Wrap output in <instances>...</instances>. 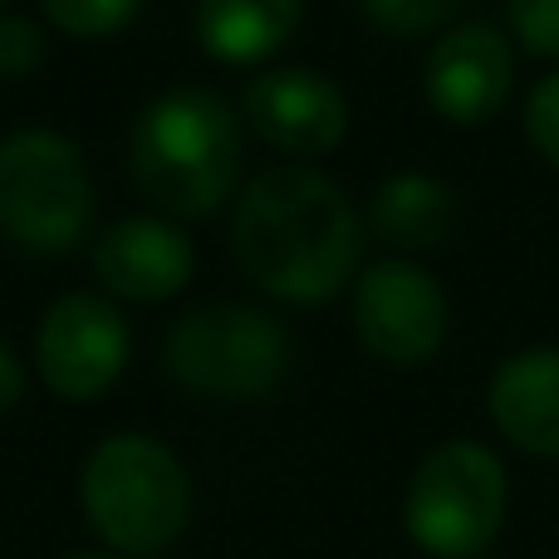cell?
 <instances>
[{"mask_svg":"<svg viewBox=\"0 0 559 559\" xmlns=\"http://www.w3.org/2000/svg\"><path fill=\"white\" fill-rule=\"evenodd\" d=\"M39 5H45V15L59 29L84 35V39L114 35V29H123L138 15V0H39Z\"/></svg>","mask_w":559,"mask_h":559,"instance_id":"9a60e30c","label":"cell"},{"mask_svg":"<svg viewBox=\"0 0 559 559\" xmlns=\"http://www.w3.org/2000/svg\"><path fill=\"white\" fill-rule=\"evenodd\" d=\"M20 397H25V368H20L15 348L0 338V413H10Z\"/></svg>","mask_w":559,"mask_h":559,"instance_id":"ffe728a7","label":"cell"},{"mask_svg":"<svg viewBox=\"0 0 559 559\" xmlns=\"http://www.w3.org/2000/svg\"><path fill=\"white\" fill-rule=\"evenodd\" d=\"M94 187L64 133L25 128L0 143V231L35 255H59L84 236Z\"/></svg>","mask_w":559,"mask_h":559,"instance_id":"5b68a950","label":"cell"},{"mask_svg":"<svg viewBox=\"0 0 559 559\" xmlns=\"http://www.w3.org/2000/svg\"><path fill=\"white\" fill-rule=\"evenodd\" d=\"M305 0H197V39L226 64H261L299 29Z\"/></svg>","mask_w":559,"mask_h":559,"instance_id":"4fadbf2b","label":"cell"},{"mask_svg":"<svg viewBox=\"0 0 559 559\" xmlns=\"http://www.w3.org/2000/svg\"><path fill=\"white\" fill-rule=\"evenodd\" d=\"M289 334L246 305L182 314L167 334V373L202 397H261L285 378Z\"/></svg>","mask_w":559,"mask_h":559,"instance_id":"8992f818","label":"cell"},{"mask_svg":"<svg viewBox=\"0 0 559 559\" xmlns=\"http://www.w3.org/2000/svg\"><path fill=\"white\" fill-rule=\"evenodd\" d=\"M133 182L173 216H206L241 173V123L212 88H167L138 114L128 143Z\"/></svg>","mask_w":559,"mask_h":559,"instance_id":"7a4b0ae2","label":"cell"},{"mask_svg":"<svg viewBox=\"0 0 559 559\" xmlns=\"http://www.w3.org/2000/svg\"><path fill=\"white\" fill-rule=\"evenodd\" d=\"M515 88V49L496 25H456L432 45L423 69V94L452 123H486L501 114Z\"/></svg>","mask_w":559,"mask_h":559,"instance_id":"9c48e42d","label":"cell"},{"mask_svg":"<svg viewBox=\"0 0 559 559\" xmlns=\"http://www.w3.org/2000/svg\"><path fill=\"white\" fill-rule=\"evenodd\" d=\"M456 192L432 173H393L373 197V231L407 251L442 246L456 231Z\"/></svg>","mask_w":559,"mask_h":559,"instance_id":"5bb4252c","label":"cell"},{"mask_svg":"<svg viewBox=\"0 0 559 559\" xmlns=\"http://www.w3.org/2000/svg\"><path fill=\"white\" fill-rule=\"evenodd\" d=\"M506 521L501 456L481 442H442L417 462L407 481L403 525L432 559H476L491 550Z\"/></svg>","mask_w":559,"mask_h":559,"instance_id":"277c9868","label":"cell"},{"mask_svg":"<svg viewBox=\"0 0 559 559\" xmlns=\"http://www.w3.org/2000/svg\"><path fill=\"white\" fill-rule=\"evenodd\" d=\"M506 20L531 55L559 59V0H506Z\"/></svg>","mask_w":559,"mask_h":559,"instance_id":"e0dca14e","label":"cell"},{"mask_svg":"<svg viewBox=\"0 0 559 559\" xmlns=\"http://www.w3.org/2000/svg\"><path fill=\"white\" fill-rule=\"evenodd\" d=\"M452 309L447 289L423 265L378 261L354 285V329L358 344L383 364H423L442 348Z\"/></svg>","mask_w":559,"mask_h":559,"instance_id":"52a82bcc","label":"cell"},{"mask_svg":"<svg viewBox=\"0 0 559 559\" xmlns=\"http://www.w3.org/2000/svg\"><path fill=\"white\" fill-rule=\"evenodd\" d=\"M462 0H364V10L388 29V35H427L437 29Z\"/></svg>","mask_w":559,"mask_h":559,"instance_id":"2e32d148","label":"cell"},{"mask_svg":"<svg viewBox=\"0 0 559 559\" xmlns=\"http://www.w3.org/2000/svg\"><path fill=\"white\" fill-rule=\"evenodd\" d=\"M231 251L265 295L319 305L348 285L364 226L334 177L314 167H271L236 202Z\"/></svg>","mask_w":559,"mask_h":559,"instance_id":"6da1fadb","label":"cell"},{"mask_svg":"<svg viewBox=\"0 0 559 559\" xmlns=\"http://www.w3.org/2000/svg\"><path fill=\"white\" fill-rule=\"evenodd\" d=\"M39 59H45V35H39L29 20H20V15L0 20V74L5 79L35 74Z\"/></svg>","mask_w":559,"mask_h":559,"instance_id":"d6986e66","label":"cell"},{"mask_svg":"<svg viewBox=\"0 0 559 559\" xmlns=\"http://www.w3.org/2000/svg\"><path fill=\"white\" fill-rule=\"evenodd\" d=\"M525 133H531L535 153L550 167H559V69L545 74L531 88V104H525Z\"/></svg>","mask_w":559,"mask_h":559,"instance_id":"ac0fdd59","label":"cell"},{"mask_svg":"<svg viewBox=\"0 0 559 559\" xmlns=\"http://www.w3.org/2000/svg\"><path fill=\"white\" fill-rule=\"evenodd\" d=\"M192 241L153 216H128L94 246V275L123 299H167L192 280Z\"/></svg>","mask_w":559,"mask_h":559,"instance_id":"8fae6325","label":"cell"},{"mask_svg":"<svg viewBox=\"0 0 559 559\" xmlns=\"http://www.w3.org/2000/svg\"><path fill=\"white\" fill-rule=\"evenodd\" d=\"M0 5H5V0H0Z\"/></svg>","mask_w":559,"mask_h":559,"instance_id":"7402d4cb","label":"cell"},{"mask_svg":"<svg viewBox=\"0 0 559 559\" xmlns=\"http://www.w3.org/2000/svg\"><path fill=\"white\" fill-rule=\"evenodd\" d=\"M39 378L59 397H98L114 388L128 364V324L108 299L98 295H64L45 309L35 334Z\"/></svg>","mask_w":559,"mask_h":559,"instance_id":"ba28073f","label":"cell"},{"mask_svg":"<svg viewBox=\"0 0 559 559\" xmlns=\"http://www.w3.org/2000/svg\"><path fill=\"white\" fill-rule=\"evenodd\" d=\"M246 118L280 153H329L348 133V104L314 69H265L246 88Z\"/></svg>","mask_w":559,"mask_h":559,"instance_id":"30bf717a","label":"cell"},{"mask_svg":"<svg viewBox=\"0 0 559 559\" xmlns=\"http://www.w3.org/2000/svg\"><path fill=\"white\" fill-rule=\"evenodd\" d=\"M506 442L531 456H559V348H521L491 378L486 393Z\"/></svg>","mask_w":559,"mask_h":559,"instance_id":"7c38bea8","label":"cell"},{"mask_svg":"<svg viewBox=\"0 0 559 559\" xmlns=\"http://www.w3.org/2000/svg\"><path fill=\"white\" fill-rule=\"evenodd\" d=\"M69 559H108V555H69Z\"/></svg>","mask_w":559,"mask_h":559,"instance_id":"44dd1931","label":"cell"},{"mask_svg":"<svg viewBox=\"0 0 559 559\" xmlns=\"http://www.w3.org/2000/svg\"><path fill=\"white\" fill-rule=\"evenodd\" d=\"M84 515L114 550L153 559L182 535L192 515V481L163 442L118 432L88 452L79 476Z\"/></svg>","mask_w":559,"mask_h":559,"instance_id":"3957f363","label":"cell"}]
</instances>
